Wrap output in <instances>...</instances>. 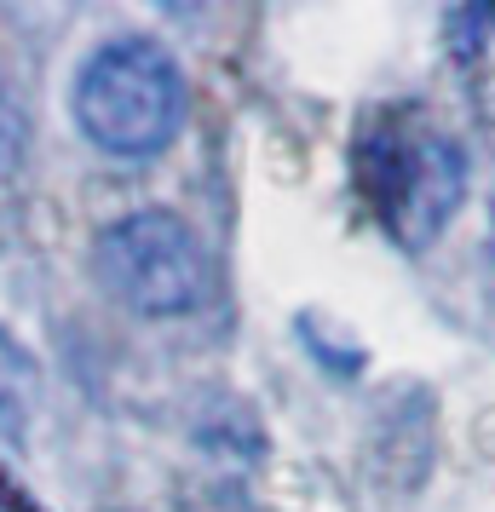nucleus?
I'll list each match as a JSON object with an SVG mask.
<instances>
[{
  "mask_svg": "<svg viewBox=\"0 0 495 512\" xmlns=\"http://www.w3.org/2000/svg\"><path fill=\"white\" fill-rule=\"evenodd\" d=\"M352 179L375 225L403 254H426L467 202V150L415 104H392L357 127Z\"/></svg>",
  "mask_w": 495,
  "mask_h": 512,
  "instance_id": "nucleus-1",
  "label": "nucleus"
},
{
  "mask_svg": "<svg viewBox=\"0 0 495 512\" xmlns=\"http://www.w3.org/2000/svg\"><path fill=\"white\" fill-rule=\"evenodd\" d=\"M70 116L93 150L150 162L185 127V70L156 35H110L75 70Z\"/></svg>",
  "mask_w": 495,
  "mask_h": 512,
  "instance_id": "nucleus-2",
  "label": "nucleus"
},
{
  "mask_svg": "<svg viewBox=\"0 0 495 512\" xmlns=\"http://www.w3.org/2000/svg\"><path fill=\"white\" fill-rule=\"evenodd\" d=\"M98 288L133 317H190L213 294V259L179 213L139 208L93 236Z\"/></svg>",
  "mask_w": 495,
  "mask_h": 512,
  "instance_id": "nucleus-3",
  "label": "nucleus"
},
{
  "mask_svg": "<svg viewBox=\"0 0 495 512\" xmlns=\"http://www.w3.org/2000/svg\"><path fill=\"white\" fill-rule=\"evenodd\" d=\"M35 415H41V363L12 328H0V438L24 443Z\"/></svg>",
  "mask_w": 495,
  "mask_h": 512,
  "instance_id": "nucleus-4",
  "label": "nucleus"
},
{
  "mask_svg": "<svg viewBox=\"0 0 495 512\" xmlns=\"http://www.w3.org/2000/svg\"><path fill=\"white\" fill-rule=\"evenodd\" d=\"M24 150H29V116H24V104H18V93H12V81L0 75V179L18 173Z\"/></svg>",
  "mask_w": 495,
  "mask_h": 512,
  "instance_id": "nucleus-5",
  "label": "nucleus"
},
{
  "mask_svg": "<svg viewBox=\"0 0 495 512\" xmlns=\"http://www.w3.org/2000/svg\"><path fill=\"white\" fill-rule=\"evenodd\" d=\"M0 512H41V507H35L24 489H18L12 478H6V472H0Z\"/></svg>",
  "mask_w": 495,
  "mask_h": 512,
  "instance_id": "nucleus-6",
  "label": "nucleus"
},
{
  "mask_svg": "<svg viewBox=\"0 0 495 512\" xmlns=\"http://www.w3.org/2000/svg\"><path fill=\"white\" fill-rule=\"evenodd\" d=\"M490 236H495V208H490Z\"/></svg>",
  "mask_w": 495,
  "mask_h": 512,
  "instance_id": "nucleus-7",
  "label": "nucleus"
}]
</instances>
